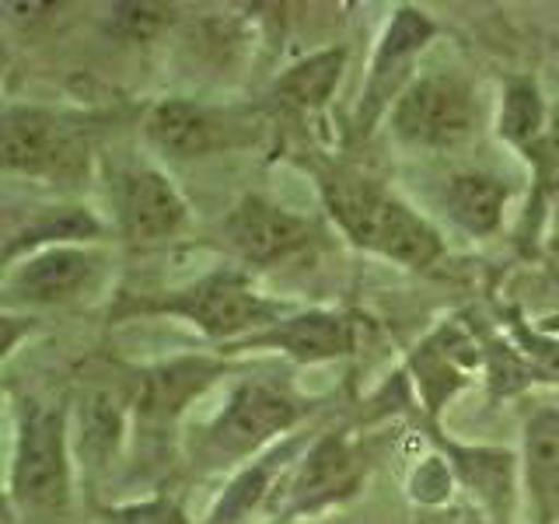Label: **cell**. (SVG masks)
Segmentation results:
<instances>
[{
  "label": "cell",
  "instance_id": "cell-3",
  "mask_svg": "<svg viewBox=\"0 0 559 524\" xmlns=\"http://www.w3.org/2000/svg\"><path fill=\"white\" fill-rule=\"evenodd\" d=\"M305 416V402L276 381L249 378L231 389L221 413L203 427L197 441V462L206 472H224L259 458L276 437L294 430Z\"/></svg>",
  "mask_w": 559,
  "mask_h": 524
},
{
  "label": "cell",
  "instance_id": "cell-23",
  "mask_svg": "<svg viewBox=\"0 0 559 524\" xmlns=\"http://www.w3.org/2000/svg\"><path fill=\"white\" fill-rule=\"evenodd\" d=\"M497 130L507 144H511L514 151H521L524 157L542 144V136H546V130H549V112H546V102H542L535 81L518 78V81L507 84Z\"/></svg>",
  "mask_w": 559,
  "mask_h": 524
},
{
  "label": "cell",
  "instance_id": "cell-16",
  "mask_svg": "<svg viewBox=\"0 0 559 524\" xmlns=\"http://www.w3.org/2000/svg\"><path fill=\"white\" fill-rule=\"evenodd\" d=\"M441 441V437H437ZM462 486L476 497L486 524H511L518 500V458L500 448H462L441 441Z\"/></svg>",
  "mask_w": 559,
  "mask_h": 524
},
{
  "label": "cell",
  "instance_id": "cell-9",
  "mask_svg": "<svg viewBox=\"0 0 559 524\" xmlns=\"http://www.w3.org/2000/svg\"><path fill=\"white\" fill-rule=\"evenodd\" d=\"M87 165L84 136L35 105H8L4 109V168L11 175L35 179H70Z\"/></svg>",
  "mask_w": 559,
  "mask_h": 524
},
{
  "label": "cell",
  "instance_id": "cell-24",
  "mask_svg": "<svg viewBox=\"0 0 559 524\" xmlns=\"http://www.w3.org/2000/svg\"><path fill=\"white\" fill-rule=\"evenodd\" d=\"M105 524H189L182 507L168 497H151V500H133V503H116L102 511Z\"/></svg>",
  "mask_w": 559,
  "mask_h": 524
},
{
  "label": "cell",
  "instance_id": "cell-6",
  "mask_svg": "<svg viewBox=\"0 0 559 524\" xmlns=\"http://www.w3.org/2000/svg\"><path fill=\"white\" fill-rule=\"evenodd\" d=\"M105 255L92 245H49L4 266L8 308H57L81 301L102 279Z\"/></svg>",
  "mask_w": 559,
  "mask_h": 524
},
{
  "label": "cell",
  "instance_id": "cell-21",
  "mask_svg": "<svg viewBox=\"0 0 559 524\" xmlns=\"http://www.w3.org/2000/svg\"><path fill=\"white\" fill-rule=\"evenodd\" d=\"M346 70V49H319L311 57L297 60L294 67H287L284 74L276 78L273 92L276 98L290 105V109H301V112H314V109H325L329 98L336 95L340 78Z\"/></svg>",
  "mask_w": 559,
  "mask_h": 524
},
{
  "label": "cell",
  "instance_id": "cell-2",
  "mask_svg": "<svg viewBox=\"0 0 559 524\" xmlns=\"http://www.w3.org/2000/svg\"><path fill=\"white\" fill-rule=\"evenodd\" d=\"M74 448L63 409L25 398L14 419V451L8 472V500L32 521H57L70 507L74 489Z\"/></svg>",
  "mask_w": 559,
  "mask_h": 524
},
{
  "label": "cell",
  "instance_id": "cell-26",
  "mask_svg": "<svg viewBox=\"0 0 559 524\" xmlns=\"http://www.w3.org/2000/svg\"><path fill=\"white\" fill-rule=\"evenodd\" d=\"M528 162L538 171V182H559V112L549 119V130L542 144L528 154Z\"/></svg>",
  "mask_w": 559,
  "mask_h": 524
},
{
  "label": "cell",
  "instance_id": "cell-25",
  "mask_svg": "<svg viewBox=\"0 0 559 524\" xmlns=\"http://www.w3.org/2000/svg\"><path fill=\"white\" fill-rule=\"evenodd\" d=\"M171 8L165 4H122L116 8V25L130 35V39H147V35L171 25Z\"/></svg>",
  "mask_w": 559,
  "mask_h": 524
},
{
  "label": "cell",
  "instance_id": "cell-5",
  "mask_svg": "<svg viewBox=\"0 0 559 524\" xmlns=\"http://www.w3.org/2000/svg\"><path fill=\"white\" fill-rule=\"evenodd\" d=\"M479 102L472 84L454 70L416 74L392 105V133L409 147H454L476 130Z\"/></svg>",
  "mask_w": 559,
  "mask_h": 524
},
{
  "label": "cell",
  "instance_id": "cell-13",
  "mask_svg": "<svg viewBox=\"0 0 559 524\" xmlns=\"http://www.w3.org/2000/svg\"><path fill=\"white\" fill-rule=\"evenodd\" d=\"M224 238L249 266H273L308 249L314 224L273 200L245 196L224 221Z\"/></svg>",
  "mask_w": 559,
  "mask_h": 524
},
{
  "label": "cell",
  "instance_id": "cell-19",
  "mask_svg": "<svg viewBox=\"0 0 559 524\" xmlns=\"http://www.w3.org/2000/svg\"><path fill=\"white\" fill-rule=\"evenodd\" d=\"M301 444H305V437H294V441L287 444H280L266 454H259V458H252L249 468H241L235 483L224 489V497L217 500L214 507V514H210L206 524H241L245 517H249L259 503H266L273 497V489L276 483H284V468L287 462H297L301 458Z\"/></svg>",
  "mask_w": 559,
  "mask_h": 524
},
{
  "label": "cell",
  "instance_id": "cell-27",
  "mask_svg": "<svg viewBox=\"0 0 559 524\" xmlns=\"http://www.w3.org/2000/svg\"><path fill=\"white\" fill-rule=\"evenodd\" d=\"M549 252H552V259H556V262H559V235H556V238H552V245H549Z\"/></svg>",
  "mask_w": 559,
  "mask_h": 524
},
{
  "label": "cell",
  "instance_id": "cell-11",
  "mask_svg": "<svg viewBox=\"0 0 559 524\" xmlns=\"http://www.w3.org/2000/svg\"><path fill=\"white\" fill-rule=\"evenodd\" d=\"M364 462L346 433H322L311 441L305 454L290 465L284 479V511L287 514H314L346 500L360 486Z\"/></svg>",
  "mask_w": 559,
  "mask_h": 524
},
{
  "label": "cell",
  "instance_id": "cell-18",
  "mask_svg": "<svg viewBox=\"0 0 559 524\" xmlns=\"http://www.w3.org/2000/svg\"><path fill=\"white\" fill-rule=\"evenodd\" d=\"M524 486L542 524H559V409H538L524 424Z\"/></svg>",
  "mask_w": 559,
  "mask_h": 524
},
{
  "label": "cell",
  "instance_id": "cell-14",
  "mask_svg": "<svg viewBox=\"0 0 559 524\" xmlns=\"http://www.w3.org/2000/svg\"><path fill=\"white\" fill-rule=\"evenodd\" d=\"M231 349H280L297 364H325L354 354V322L340 311H297Z\"/></svg>",
  "mask_w": 559,
  "mask_h": 524
},
{
  "label": "cell",
  "instance_id": "cell-7",
  "mask_svg": "<svg viewBox=\"0 0 559 524\" xmlns=\"http://www.w3.org/2000/svg\"><path fill=\"white\" fill-rule=\"evenodd\" d=\"M136 416V384L119 378H87L70 406V448L87 476H102L119 458Z\"/></svg>",
  "mask_w": 559,
  "mask_h": 524
},
{
  "label": "cell",
  "instance_id": "cell-17",
  "mask_svg": "<svg viewBox=\"0 0 559 524\" xmlns=\"http://www.w3.org/2000/svg\"><path fill=\"white\" fill-rule=\"evenodd\" d=\"M144 133L151 140V147H157L165 157H175V162L203 157V154L227 144L224 122L210 109H203V105L186 102V98L157 102L147 112Z\"/></svg>",
  "mask_w": 559,
  "mask_h": 524
},
{
  "label": "cell",
  "instance_id": "cell-12",
  "mask_svg": "<svg viewBox=\"0 0 559 524\" xmlns=\"http://www.w3.org/2000/svg\"><path fill=\"white\" fill-rule=\"evenodd\" d=\"M116 224L130 241H165L175 238L189 221L186 200L165 171L151 165H133L119 171L112 186Z\"/></svg>",
  "mask_w": 559,
  "mask_h": 524
},
{
  "label": "cell",
  "instance_id": "cell-28",
  "mask_svg": "<svg viewBox=\"0 0 559 524\" xmlns=\"http://www.w3.org/2000/svg\"><path fill=\"white\" fill-rule=\"evenodd\" d=\"M311 524H343V521H311Z\"/></svg>",
  "mask_w": 559,
  "mask_h": 524
},
{
  "label": "cell",
  "instance_id": "cell-4",
  "mask_svg": "<svg viewBox=\"0 0 559 524\" xmlns=\"http://www.w3.org/2000/svg\"><path fill=\"white\" fill-rule=\"evenodd\" d=\"M144 311L186 319L197 325L203 336L221 340V343H241L290 314L284 301H270V297L259 294L249 284V276L238 270L206 273L197 284L171 290L165 297H157V301L144 305Z\"/></svg>",
  "mask_w": 559,
  "mask_h": 524
},
{
  "label": "cell",
  "instance_id": "cell-1",
  "mask_svg": "<svg viewBox=\"0 0 559 524\" xmlns=\"http://www.w3.org/2000/svg\"><path fill=\"white\" fill-rule=\"evenodd\" d=\"M319 186L329 217L340 224V231L357 249H367L413 270H427L441 259V235L374 179L349 168H332L322 175Z\"/></svg>",
  "mask_w": 559,
  "mask_h": 524
},
{
  "label": "cell",
  "instance_id": "cell-8",
  "mask_svg": "<svg viewBox=\"0 0 559 524\" xmlns=\"http://www.w3.org/2000/svg\"><path fill=\"white\" fill-rule=\"evenodd\" d=\"M224 374H227V360L203 357V354L171 357L147 367L136 381V416H133L136 441L162 444L182 419V413Z\"/></svg>",
  "mask_w": 559,
  "mask_h": 524
},
{
  "label": "cell",
  "instance_id": "cell-22",
  "mask_svg": "<svg viewBox=\"0 0 559 524\" xmlns=\"http://www.w3.org/2000/svg\"><path fill=\"white\" fill-rule=\"evenodd\" d=\"M102 231V224L81 206H46L39 210L22 231H14L4 245V266L28 252L49 249V245H81L92 241Z\"/></svg>",
  "mask_w": 559,
  "mask_h": 524
},
{
  "label": "cell",
  "instance_id": "cell-20",
  "mask_svg": "<svg viewBox=\"0 0 559 524\" xmlns=\"http://www.w3.org/2000/svg\"><path fill=\"white\" fill-rule=\"evenodd\" d=\"M511 189H507L497 175L486 171H459L451 175L444 186V206L448 217L462 227L468 235H493L500 227L503 206Z\"/></svg>",
  "mask_w": 559,
  "mask_h": 524
},
{
  "label": "cell",
  "instance_id": "cell-15",
  "mask_svg": "<svg viewBox=\"0 0 559 524\" xmlns=\"http://www.w3.org/2000/svg\"><path fill=\"white\" fill-rule=\"evenodd\" d=\"M479 364V346L462 325H441L419 343L409 357L416 392L430 416L441 413L448 402L468 384V371Z\"/></svg>",
  "mask_w": 559,
  "mask_h": 524
},
{
  "label": "cell",
  "instance_id": "cell-29",
  "mask_svg": "<svg viewBox=\"0 0 559 524\" xmlns=\"http://www.w3.org/2000/svg\"><path fill=\"white\" fill-rule=\"evenodd\" d=\"M468 524H486V521H468Z\"/></svg>",
  "mask_w": 559,
  "mask_h": 524
},
{
  "label": "cell",
  "instance_id": "cell-10",
  "mask_svg": "<svg viewBox=\"0 0 559 524\" xmlns=\"http://www.w3.org/2000/svg\"><path fill=\"white\" fill-rule=\"evenodd\" d=\"M437 35V25L430 22V14L416 11V8H395V14L384 25L378 49L371 57V74H367L364 84V98L357 109V130L367 133L381 119V112L395 105L392 98H399L406 92L409 67L413 60L424 52V46Z\"/></svg>",
  "mask_w": 559,
  "mask_h": 524
}]
</instances>
